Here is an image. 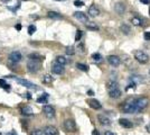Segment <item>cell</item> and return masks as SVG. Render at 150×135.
I'll use <instances>...</instances> for the list:
<instances>
[{"instance_id":"cell-16","label":"cell","mask_w":150,"mask_h":135,"mask_svg":"<svg viewBox=\"0 0 150 135\" xmlns=\"http://www.w3.org/2000/svg\"><path fill=\"white\" fill-rule=\"evenodd\" d=\"M98 121H99L101 125H103V126H109V125H111L110 118L106 117L105 115H99L98 116Z\"/></svg>"},{"instance_id":"cell-23","label":"cell","mask_w":150,"mask_h":135,"mask_svg":"<svg viewBox=\"0 0 150 135\" xmlns=\"http://www.w3.org/2000/svg\"><path fill=\"white\" fill-rule=\"evenodd\" d=\"M28 58H29L30 61H36V62H38L43 56H42L40 54H38V53H30V54L28 55Z\"/></svg>"},{"instance_id":"cell-13","label":"cell","mask_w":150,"mask_h":135,"mask_svg":"<svg viewBox=\"0 0 150 135\" xmlns=\"http://www.w3.org/2000/svg\"><path fill=\"white\" fill-rule=\"evenodd\" d=\"M74 17L77 20H80L82 23H85V24L88 21V16H86V14L82 13V11H75Z\"/></svg>"},{"instance_id":"cell-7","label":"cell","mask_w":150,"mask_h":135,"mask_svg":"<svg viewBox=\"0 0 150 135\" xmlns=\"http://www.w3.org/2000/svg\"><path fill=\"white\" fill-rule=\"evenodd\" d=\"M27 69L30 73H36L39 70V63L36 61H29L27 63Z\"/></svg>"},{"instance_id":"cell-49","label":"cell","mask_w":150,"mask_h":135,"mask_svg":"<svg viewBox=\"0 0 150 135\" xmlns=\"http://www.w3.org/2000/svg\"><path fill=\"white\" fill-rule=\"evenodd\" d=\"M149 15H150V8H149Z\"/></svg>"},{"instance_id":"cell-32","label":"cell","mask_w":150,"mask_h":135,"mask_svg":"<svg viewBox=\"0 0 150 135\" xmlns=\"http://www.w3.org/2000/svg\"><path fill=\"white\" fill-rule=\"evenodd\" d=\"M43 81L45 84H50V82H53V78L50 74H45L44 78H43Z\"/></svg>"},{"instance_id":"cell-36","label":"cell","mask_w":150,"mask_h":135,"mask_svg":"<svg viewBox=\"0 0 150 135\" xmlns=\"http://www.w3.org/2000/svg\"><path fill=\"white\" fill-rule=\"evenodd\" d=\"M82 37V31H77L76 32V35H75V41L77 42V41H80Z\"/></svg>"},{"instance_id":"cell-50","label":"cell","mask_w":150,"mask_h":135,"mask_svg":"<svg viewBox=\"0 0 150 135\" xmlns=\"http://www.w3.org/2000/svg\"><path fill=\"white\" fill-rule=\"evenodd\" d=\"M149 74H150V70H149Z\"/></svg>"},{"instance_id":"cell-46","label":"cell","mask_w":150,"mask_h":135,"mask_svg":"<svg viewBox=\"0 0 150 135\" xmlns=\"http://www.w3.org/2000/svg\"><path fill=\"white\" fill-rule=\"evenodd\" d=\"M54 1H65V0H54Z\"/></svg>"},{"instance_id":"cell-1","label":"cell","mask_w":150,"mask_h":135,"mask_svg":"<svg viewBox=\"0 0 150 135\" xmlns=\"http://www.w3.org/2000/svg\"><path fill=\"white\" fill-rule=\"evenodd\" d=\"M121 109L125 114H133V113H138L137 106H136V99L130 98L128 100H125V103L122 104Z\"/></svg>"},{"instance_id":"cell-39","label":"cell","mask_w":150,"mask_h":135,"mask_svg":"<svg viewBox=\"0 0 150 135\" xmlns=\"http://www.w3.org/2000/svg\"><path fill=\"white\" fill-rule=\"evenodd\" d=\"M144 37L146 41H150V32H146L144 35Z\"/></svg>"},{"instance_id":"cell-3","label":"cell","mask_w":150,"mask_h":135,"mask_svg":"<svg viewBox=\"0 0 150 135\" xmlns=\"http://www.w3.org/2000/svg\"><path fill=\"white\" fill-rule=\"evenodd\" d=\"M134 59L137 60L138 62H140L141 64H144V63H147V62L149 61L148 54L144 53V51H140V50H138V51L134 52Z\"/></svg>"},{"instance_id":"cell-44","label":"cell","mask_w":150,"mask_h":135,"mask_svg":"<svg viewBox=\"0 0 150 135\" xmlns=\"http://www.w3.org/2000/svg\"><path fill=\"white\" fill-rule=\"evenodd\" d=\"M146 129H147V132H148V133H150V123L146 126Z\"/></svg>"},{"instance_id":"cell-37","label":"cell","mask_w":150,"mask_h":135,"mask_svg":"<svg viewBox=\"0 0 150 135\" xmlns=\"http://www.w3.org/2000/svg\"><path fill=\"white\" fill-rule=\"evenodd\" d=\"M77 50H79V52H80V53H84V45L82 44V43H80V44L77 45Z\"/></svg>"},{"instance_id":"cell-34","label":"cell","mask_w":150,"mask_h":135,"mask_svg":"<svg viewBox=\"0 0 150 135\" xmlns=\"http://www.w3.org/2000/svg\"><path fill=\"white\" fill-rule=\"evenodd\" d=\"M35 32H36V26L35 25H30L28 27V34H29V35H33Z\"/></svg>"},{"instance_id":"cell-12","label":"cell","mask_w":150,"mask_h":135,"mask_svg":"<svg viewBox=\"0 0 150 135\" xmlns=\"http://www.w3.org/2000/svg\"><path fill=\"white\" fill-rule=\"evenodd\" d=\"M43 133H44V135H58V131H57V129L55 126L50 125V126H46L45 127Z\"/></svg>"},{"instance_id":"cell-31","label":"cell","mask_w":150,"mask_h":135,"mask_svg":"<svg viewBox=\"0 0 150 135\" xmlns=\"http://www.w3.org/2000/svg\"><path fill=\"white\" fill-rule=\"evenodd\" d=\"M65 51H66V54H67V55H74L75 54V47H73V46H67Z\"/></svg>"},{"instance_id":"cell-18","label":"cell","mask_w":150,"mask_h":135,"mask_svg":"<svg viewBox=\"0 0 150 135\" xmlns=\"http://www.w3.org/2000/svg\"><path fill=\"white\" fill-rule=\"evenodd\" d=\"M122 95V92H121V90L119 88H117V89H113V90H110L109 91V96L113 98V99H117V98H120Z\"/></svg>"},{"instance_id":"cell-29","label":"cell","mask_w":150,"mask_h":135,"mask_svg":"<svg viewBox=\"0 0 150 135\" xmlns=\"http://www.w3.org/2000/svg\"><path fill=\"white\" fill-rule=\"evenodd\" d=\"M76 68L80 69L81 71H84V72H88V65L83 64V63H77V64H76Z\"/></svg>"},{"instance_id":"cell-8","label":"cell","mask_w":150,"mask_h":135,"mask_svg":"<svg viewBox=\"0 0 150 135\" xmlns=\"http://www.w3.org/2000/svg\"><path fill=\"white\" fill-rule=\"evenodd\" d=\"M21 59H23V55L18 51H13L9 54V60L13 63H18L19 61H21Z\"/></svg>"},{"instance_id":"cell-48","label":"cell","mask_w":150,"mask_h":135,"mask_svg":"<svg viewBox=\"0 0 150 135\" xmlns=\"http://www.w3.org/2000/svg\"><path fill=\"white\" fill-rule=\"evenodd\" d=\"M21 1H28V0H21Z\"/></svg>"},{"instance_id":"cell-6","label":"cell","mask_w":150,"mask_h":135,"mask_svg":"<svg viewBox=\"0 0 150 135\" xmlns=\"http://www.w3.org/2000/svg\"><path fill=\"white\" fill-rule=\"evenodd\" d=\"M108 62H109V64L114 66V68H117V66H119L120 63H121V59L119 56H117V55H109L108 58Z\"/></svg>"},{"instance_id":"cell-30","label":"cell","mask_w":150,"mask_h":135,"mask_svg":"<svg viewBox=\"0 0 150 135\" xmlns=\"http://www.w3.org/2000/svg\"><path fill=\"white\" fill-rule=\"evenodd\" d=\"M92 59L95 62H101L103 58H102V55H101L100 53H94V54H92Z\"/></svg>"},{"instance_id":"cell-45","label":"cell","mask_w":150,"mask_h":135,"mask_svg":"<svg viewBox=\"0 0 150 135\" xmlns=\"http://www.w3.org/2000/svg\"><path fill=\"white\" fill-rule=\"evenodd\" d=\"M1 1H2V2H5V4H7V2H9L10 0H1Z\"/></svg>"},{"instance_id":"cell-40","label":"cell","mask_w":150,"mask_h":135,"mask_svg":"<svg viewBox=\"0 0 150 135\" xmlns=\"http://www.w3.org/2000/svg\"><path fill=\"white\" fill-rule=\"evenodd\" d=\"M140 2H142V4H144V5H149L150 0H140Z\"/></svg>"},{"instance_id":"cell-42","label":"cell","mask_w":150,"mask_h":135,"mask_svg":"<svg viewBox=\"0 0 150 135\" xmlns=\"http://www.w3.org/2000/svg\"><path fill=\"white\" fill-rule=\"evenodd\" d=\"M104 135H114V134H113V132H111V131H106L105 133H104Z\"/></svg>"},{"instance_id":"cell-25","label":"cell","mask_w":150,"mask_h":135,"mask_svg":"<svg viewBox=\"0 0 150 135\" xmlns=\"http://www.w3.org/2000/svg\"><path fill=\"white\" fill-rule=\"evenodd\" d=\"M131 82H133V84H141V82H144V80H142V77L141 76H132L131 77Z\"/></svg>"},{"instance_id":"cell-19","label":"cell","mask_w":150,"mask_h":135,"mask_svg":"<svg viewBox=\"0 0 150 135\" xmlns=\"http://www.w3.org/2000/svg\"><path fill=\"white\" fill-rule=\"evenodd\" d=\"M47 17L50 19H62V15L61 14L56 13V11H48L47 13Z\"/></svg>"},{"instance_id":"cell-26","label":"cell","mask_w":150,"mask_h":135,"mask_svg":"<svg viewBox=\"0 0 150 135\" xmlns=\"http://www.w3.org/2000/svg\"><path fill=\"white\" fill-rule=\"evenodd\" d=\"M131 23L134 26L142 25V18H141V17H132V18H131Z\"/></svg>"},{"instance_id":"cell-4","label":"cell","mask_w":150,"mask_h":135,"mask_svg":"<svg viewBox=\"0 0 150 135\" xmlns=\"http://www.w3.org/2000/svg\"><path fill=\"white\" fill-rule=\"evenodd\" d=\"M43 113H44V115L46 116V117H48V118L55 117V114H56L55 108H54L53 106H50V105H45L44 108H43Z\"/></svg>"},{"instance_id":"cell-20","label":"cell","mask_w":150,"mask_h":135,"mask_svg":"<svg viewBox=\"0 0 150 135\" xmlns=\"http://www.w3.org/2000/svg\"><path fill=\"white\" fill-rule=\"evenodd\" d=\"M120 31H121L122 34H125V35H129L130 32H131L130 26L127 25V24H121V25H120Z\"/></svg>"},{"instance_id":"cell-35","label":"cell","mask_w":150,"mask_h":135,"mask_svg":"<svg viewBox=\"0 0 150 135\" xmlns=\"http://www.w3.org/2000/svg\"><path fill=\"white\" fill-rule=\"evenodd\" d=\"M30 135H44V133L39 129H33L30 132Z\"/></svg>"},{"instance_id":"cell-15","label":"cell","mask_w":150,"mask_h":135,"mask_svg":"<svg viewBox=\"0 0 150 135\" xmlns=\"http://www.w3.org/2000/svg\"><path fill=\"white\" fill-rule=\"evenodd\" d=\"M88 14L91 17H98V16L100 15V9L95 6V5H92V6L88 8Z\"/></svg>"},{"instance_id":"cell-28","label":"cell","mask_w":150,"mask_h":135,"mask_svg":"<svg viewBox=\"0 0 150 135\" xmlns=\"http://www.w3.org/2000/svg\"><path fill=\"white\" fill-rule=\"evenodd\" d=\"M47 99H48V94H43L40 97H38L37 103L44 104V103H46V101H47Z\"/></svg>"},{"instance_id":"cell-5","label":"cell","mask_w":150,"mask_h":135,"mask_svg":"<svg viewBox=\"0 0 150 135\" xmlns=\"http://www.w3.org/2000/svg\"><path fill=\"white\" fill-rule=\"evenodd\" d=\"M64 129L66 132H75L76 129V124L73 119H66L64 122Z\"/></svg>"},{"instance_id":"cell-10","label":"cell","mask_w":150,"mask_h":135,"mask_svg":"<svg viewBox=\"0 0 150 135\" xmlns=\"http://www.w3.org/2000/svg\"><path fill=\"white\" fill-rule=\"evenodd\" d=\"M125 9H127V7L123 2H117L114 5V11L118 15H123L125 13Z\"/></svg>"},{"instance_id":"cell-41","label":"cell","mask_w":150,"mask_h":135,"mask_svg":"<svg viewBox=\"0 0 150 135\" xmlns=\"http://www.w3.org/2000/svg\"><path fill=\"white\" fill-rule=\"evenodd\" d=\"M92 135H100V133H99V131H98V129H93Z\"/></svg>"},{"instance_id":"cell-14","label":"cell","mask_w":150,"mask_h":135,"mask_svg":"<svg viewBox=\"0 0 150 135\" xmlns=\"http://www.w3.org/2000/svg\"><path fill=\"white\" fill-rule=\"evenodd\" d=\"M88 104L90 105V107L91 108H93V109H101L102 108V105L99 100H96V99H88Z\"/></svg>"},{"instance_id":"cell-47","label":"cell","mask_w":150,"mask_h":135,"mask_svg":"<svg viewBox=\"0 0 150 135\" xmlns=\"http://www.w3.org/2000/svg\"><path fill=\"white\" fill-rule=\"evenodd\" d=\"M7 135H15L13 133H9V134H7Z\"/></svg>"},{"instance_id":"cell-38","label":"cell","mask_w":150,"mask_h":135,"mask_svg":"<svg viewBox=\"0 0 150 135\" xmlns=\"http://www.w3.org/2000/svg\"><path fill=\"white\" fill-rule=\"evenodd\" d=\"M74 5L76 7H82L83 5H84V2H83V1H81V0H75Z\"/></svg>"},{"instance_id":"cell-33","label":"cell","mask_w":150,"mask_h":135,"mask_svg":"<svg viewBox=\"0 0 150 135\" xmlns=\"http://www.w3.org/2000/svg\"><path fill=\"white\" fill-rule=\"evenodd\" d=\"M0 88H5V89H8V88H9V84H7L6 80L0 79Z\"/></svg>"},{"instance_id":"cell-43","label":"cell","mask_w":150,"mask_h":135,"mask_svg":"<svg viewBox=\"0 0 150 135\" xmlns=\"http://www.w3.org/2000/svg\"><path fill=\"white\" fill-rule=\"evenodd\" d=\"M16 29H17V31H20V29H21V25H20V24H17V25H16Z\"/></svg>"},{"instance_id":"cell-22","label":"cell","mask_w":150,"mask_h":135,"mask_svg":"<svg viewBox=\"0 0 150 135\" xmlns=\"http://www.w3.org/2000/svg\"><path fill=\"white\" fill-rule=\"evenodd\" d=\"M20 111H21V114H23V115H26V116H31V115H33V109H31L30 107H28V106L23 107Z\"/></svg>"},{"instance_id":"cell-21","label":"cell","mask_w":150,"mask_h":135,"mask_svg":"<svg viewBox=\"0 0 150 135\" xmlns=\"http://www.w3.org/2000/svg\"><path fill=\"white\" fill-rule=\"evenodd\" d=\"M106 88L110 90H113V89H117V88H119V84L117 81H113V80H110V81H108V84H106Z\"/></svg>"},{"instance_id":"cell-24","label":"cell","mask_w":150,"mask_h":135,"mask_svg":"<svg viewBox=\"0 0 150 135\" xmlns=\"http://www.w3.org/2000/svg\"><path fill=\"white\" fill-rule=\"evenodd\" d=\"M85 26H86V28L90 29V31H99V26L96 25L95 23H90V21H88L85 24Z\"/></svg>"},{"instance_id":"cell-17","label":"cell","mask_w":150,"mask_h":135,"mask_svg":"<svg viewBox=\"0 0 150 135\" xmlns=\"http://www.w3.org/2000/svg\"><path fill=\"white\" fill-rule=\"evenodd\" d=\"M119 124L122 126V127H125V129H131L132 126H133V124H132L131 121L125 119V118H121V119H119Z\"/></svg>"},{"instance_id":"cell-2","label":"cell","mask_w":150,"mask_h":135,"mask_svg":"<svg viewBox=\"0 0 150 135\" xmlns=\"http://www.w3.org/2000/svg\"><path fill=\"white\" fill-rule=\"evenodd\" d=\"M148 105H149V99L147 97H140V98L136 99V106H137L138 111H141L144 108H147Z\"/></svg>"},{"instance_id":"cell-9","label":"cell","mask_w":150,"mask_h":135,"mask_svg":"<svg viewBox=\"0 0 150 135\" xmlns=\"http://www.w3.org/2000/svg\"><path fill=\"white\" fill-rule=\"evenodd\" d=\"M16 81H17L19 84L26 87V88H31V89H36V88H37L35 84H33V82L28 81V80H25V79H18V78H16Z\"/></svg>"},{"instance_id":"cell-27","label":"cell","mask_w":150,"mask_h":135,"mask_svg":"<svg viewBox=\"0 0 150 135\" xmlns=\"http://www.w3.org/2000/svg\"><path fill=\"white\" fill-rule=\"evenodd\" d=\"M56 63L58 64H62V65H65L67 63V60L65 56H62V55H59V56H57L56 58Z\"/></svg>"},{"instance_id":"cell-11","label":"cell","mask_w":150,"mask_h":135,"mask_svg":"<svg viewBox=\"0 0 150 135\" xmlns=\"http://www.w3.org/2000/svg\"><path fill=\"white\" fill-rule=\"evenodd\" d=\"M52 72L57 74V76L63 74V73H64V65L58 64V63H54L53 66H52Z\"/></svg>"}]
</instances>
